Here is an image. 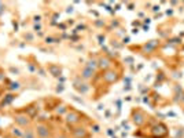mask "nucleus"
I'll return each mask as SVG.
<instances>
[{"label":"nucleus","mask_w":184,"mask_h":138,"mask_svg":"<svg viewBox=\"0 0 184 138\" xmlns=\"http://www.w3.org/2000/svg\"><path fill=\"white\" fill-rule=\"evenodd\" d=\"M37 134H39L41 138H47L48 137V134H50V131H48V127H45V126H43V124H40V126H37Z\"/></svg>","instance_id":"1"},{"label":"nucleus","mask_w":184,"mask_h":138,"mask_svg":"<svg viewBox=\"0 0 184 138\" xmlns=\"http://www.w3.org/2000/svg\"><path fill=\"white\" fill-rule=\"evenodd\" d=\"M104 80H106L107 83H113L117 80V73L113 72V70H109V72H106V75H104Z\"/></svg>","instance_id":"2"},{"label":"nucleus","mask_w":184,"mask_h":138,"mask_svg":"<svg viewBox=\"0 0 184 138\" xmlns=\"http://www.w3.org/2000/svg\"><path fill=\"white\" fill-rule=\"evenodd\" d=\"M15 122L18 123L19 126H26V124H29V119L25 115H19L15 117Z\"/></svg>","instance_id":"3"},{"label":"nucleus","mask_w":184,"mask_h":138,"mask_svg":"<svg viewBox=\"0 0 184 138\" xmlns=\"http://www.w3.org/2000/svg\"><path fill=\"white\" fill-rule=\"evenodd\" d=\"M48 70L51 72V75H52V76H55V77L60 76V68H59V66H56V65H50V66H48Z\"/></svg>","instance_id":"4"},{"label":"nucleus","mask_w":184,"mask_h":138,"mask_svg":"<svg viewBox=\"0 0 184 138\" xmlns=\"http://www.w3.org/2000/svg\"><path fill=\"white\" fill-rule=\"evenodd\" d=\"M92 75H94V70L87 68V66H85V68L83 69V72H81V77H83V79H91Z\"/></svg>","instance_id":"5"},{"label":"nucleus","mask_w":184,"mask_h":138,"mask_svg":"<svg viewBox=\"0 0 184 138\" xmlns=\"http://www.w3.org/2000/svg\"><path fill=\"white\" fill-rule=\"evenodd\" d=\"M98 66H100V68H103V69H107L109 66H110V61H109L107 57H104V58H100L99 61H98Z\"/></svg>","instance_id":"6"},{"label":"nucleus","mask_w":184,"mask_h":138,"mask_svg":"<svg viewBox=\"0 0 184 138\" xmlns=\"http://www.w3.org/2000/svg\"><path fill=\"white\" fill-rule=\"evenodd\" d=\"M74 86H76V89H77L80 93H87V91H88V87H85L87 84H83V83L80 84V82H78V80L74 82Z\"/></svg>","instance_id":"7"},{"label":"nucleus","mask_w":184,"mask_h":138,"mask_svg":"<svg viewBox=\"0 0 184 138\" xmlns=\"http://www.w3.org/2000/svg\"><path fill=\"white\" fill-rule=\"evenodd\" d=\"M77 120H78V116H77L74 112H71V113H69V115H67V119H66L67 123H76Z\"/></svg>","instance_id":"8"},{"label":"nucleus","mask_w":184,"mask_h":138,"mask_svg":"<svg viewBox=\"0 0 184 138\" xmlns=\"http://www.w3.org/2000/svg\"><path fill=\"white\" fill-rule=\"evenodd\" d=\"M14 99H15V95H14V94H8V95H6V99L3 101L2 106H3V105H7V104H10V102H12Z\"/></svg>","instance_id":"9"},{"label":"nucleus","mask_w":184,"mask_h":138,"mask_svg":"<svg viewBox=\"0 0 184 138\" xmlns=\"http://www.w3.org/2000/svg\"><path fill=\"white\" fill-rule=\"evenodd\" d=\"M98 66V61H95V59H89V61L87 62V68H89L92 70H95Z\"/></svg>","instance_id":"10"},{"label":"nucleus","mask_w":184,"mask_h":138,"mask_svg":"<svg viewBox=\"0 0 184 138\" xmlns=\"http://www.w3.org/2000/svg\"><path fill=\"white\" fill-rule=\"evenodd\" d=\"M137 113V116L136 115H133V122L136 123V124H142V122H143V115L140 112H136Z\"/></svg>","instance_id":"11"},{"label":"nucleus","mask_w":184,"mask_h":138,"mask_svg":"<svg viewBox=\"0 0 184 138\" xmlns=\"http://www.w3.org/2000/svg\"><path fill=\"white\" fill-rule=\"evenodd\" d=\"M12 135H15L17 138H22V137H23V133L18 129V127H14V129H12Z\"/></svg>","instance_id":"12"},{"label":"nucleus","mask_w":184,"mask_h":138,"mask_svg":"<svg viewBox=\"0 0 184 138\" xmlns=\"http://www.w3.org/2000/svg\"><path fill=\"white\" fill-rule=\"evenodd\" d=\"M23 138H35V131L33 130H26L23 133Z\"/></svg>","instance_id":"13"},{"label":"nucleus","mask_w":184,"mask_h":138,"mask_svg":"<svg viewBox=\"0 0 184 138\" xmlns=\"http://www.w3.org/2000/svg\"><path fill=\"white\" fill-rule=\"evenodd\" d=\"M74 134H76L77 137H85L87 135V131L84 129H77V131H74Z\"/></svg>","instance_id":"14"},{"label":"nucleus","mask_w":184,"mask_h":138,"mask_svg":"<svg viewBox=\"0 0 184 138\" xmlns=\"http://www.w3.org/2000/svg\"><path fill=\"white\" fill-rule=\"evenodd\" d=\"M54 42H59L58 39H52V37H45V43L47 44H51V43H54Z\"/></svg>","instance_id":"15"},{"label":"nucleus","mask_w":184,"mask_h":138,"mask_svg":"<svg viewBox=\"0 0 184 138\" xmlns=\"http://www.w3.org/2000/svg\"><path fill=\"white\" fill-rule=\"evenodd\" d=\"M11 89H12V90H14V89L18 90V89H19V83H11Z\"/></svg>","instance_id":"16"},{"label":"nucleus","mask_w":184,"mask_h":138,"mask_svg":"<svg viewBox=\"0 0 184 138\" xmlns=\"http://www.w3.org/2000/svg\"><path fill=\"white\" fill-rule=\"evenodd\" d=\"M40 29H41V26H40V25H37V23H36L35 26H33V31H36V32H40Z\"/></svg>","instance_id":"17"},{"label":"nucleus","mask_w":184,"mask_h":138,"mask_svg":"<svg viewBox=\"0 0 184 138\" xmlns=\"http://www.w3.org/2000/svg\"><path fill=\"white\" fill-rule=\"evenodd\" d=\"M63 90V86L62 84H58V87H56V93H60Z\"/></svg>","instance_id":"18"},{"label":"nucleus","mask_w":184,"mask_h":138,"mask_svg":"<svg viewBox=\"0 0 184 138\" xmlns=\"http://www.w3.org/2000/svg\"><path fill=\"white\" fill-rule=\"evenodd\" d=\"M40 21H41V17H40V15H36V17H35V22H40Z\"/></svg>","instance_id":"19"},{"label":"nucleus","mask_w":184,"mask_h":138,"mask_svg":"<svg viewBox=\"0 0 184 138\" xmlns=\"http://www.w3.org/2000/svg\"><path fill=\"white\" fill-rule=\"evenodd\" d=\"M25 39H28V40H33V36H32V35H25Z\"/></svg>","instance_id":"20"},{"label":"nucleus","mask_w":184,"mask_h":138,"mask_svg":"<svg viewBox=\"0 0 184 138\" xmlns=\"http://www.w3.org/2000/svg\"><path fill=\"white\" fill-rule=\"evenodd\" d=\"M94 131H95V133H98V131H99V126L95 124V126H94Z\"/></svg>","instance_id":"21"},{"label":"nucleus","mask_w":184,"mask_h":138,"mask_svg":"<svg viewBox=\"0 0 184 138\" xmlns=\"http://www.w3.org/2000/svg\"><path fill=\"white\" fill-rule=\"evenodd\" d=\"M3 11H4V6H3L2 3H0V14H2Z\"/></svg>","instance_id":"22"}]
</instances>
